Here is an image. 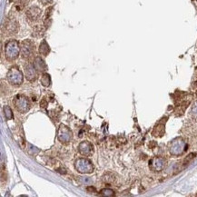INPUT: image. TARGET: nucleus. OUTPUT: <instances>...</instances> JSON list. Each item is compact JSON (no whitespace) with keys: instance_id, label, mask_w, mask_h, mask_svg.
I'll return each mask as SVG.
<instances>
[{"instance_id":"1","label":"nucleus","mask_w":197,"mask_h":197,"mask_svg":"<svg viewBox=\"0 0 197 197\" xmlns=\"http://www.w3.org/2000/svg\"><path fill=\"white\" fill-rule=\"evenodd\" d=\"M19 45L16 41H9L5 45V55L9 60H14L18 56Z\"/></svg>"},{"instance_id":"6","label":"nucleus","mask_w":197,"mask_h":197,"mask_svg":"<svg viewBox=\"0 0 197 197\" xmlns=\"http://www.w3.org/2000/svg\"><path fill=\"white\" fill-rule=\"evenodd\" d=\"M151 168H153L155 171H160L163 168L164 166V160L163 158L156 157L154 158L151 161Z\"/></svg>"},{"instance_id":"13","label":"nucleus","mask_w":197,"mask_h":197,"mask_svg":"<svg viewBox=\"0 0 197 197\" xmlns=\"http://www.w3.org/2000/svg\"><path fill=\"white\" fill-rule=\"evenodd\" d=\"M101 194L104 195H114V192L111 191V190H102L101 191Z\"/></svg>"},{"instance_id":"9","label":"nucleus","mask_w":197,"mask_h":197,"mask_svg":"<svg viewBox=\"0 0 197 197\" xmlns=\"http://www.w3.org/2000/svg\"><path fill=\"white\" fill-rule=\"evenodd\" d=\"M34 66H35L38 70H39V71H44V70H45V62H44L40 57H37V58L35 59Z\"/></svg>"},{"instance_id":"5","label":"nucleus","mask_w":197,"mask_h":197,"mask_svg":"<svg viewBox=\"0 0 197 197\" xmlns=\"http://www.w3.org/2000/svg\"><path fill=\"white\" fill-rule=\"evenodd\" d=\"M25 72H26V76H27V78L28 80H35L37 78V72L35 70V67L30 65V64H27L25 66Z\"/></svg>"},{"instance_id":"14","label":"nucleus","mask_w":197,"mask_h":197,"mask_svg":"<svg viewBox=\"0 0 197 197\" xmlns=\"http://www.w3.org/2000/svg\"><path fill=\"white\" fill-rule=\"evenodd\" d=\"M40 2H42L44 5H45V4H47L48 2H51V0H40Z\"/></svg>"},{"instance_id":"8","label":"nucleus","mask_w":197,"mask_h":197,"mask_svg":"<svg viewBox=\"0 0 197 197\" xmlns=\"http://www.w3.org/2000/svg\"><path fill=\"white\" fill-rule=\"evenodd\" d=\"M184 142H182L181 140H179L178 142L174 141V143L173 144V146L171 147V153L173 155H175L176 153V150L178 151V155H181L183 153V151L184 150Z\"/></svg>"},{"instance_id":"11","label":"nucleus","mask_w":197,"mask_h":197,"mask_svg":"<svg viewBox=\"0 0 197 197\" xmlns=\"http://www.w3.org/2000/svg\"><path fill=\"white\" fill-rule=\"evenodd\" d=\"M195 156H196V154H195V153H192V154H190L184 160V166H185V165L189 164V163H191V162H192V160L195 157Z\"/></svg>"},{"instance_id":"3","label":"nucleus","mask_w":197,"mask_h":197,"mask_svg":"<svg viewBox=\"0 0 197 197\" xmlns=\"http://www.w3.org/2000/svg\"><path fill=\"white\" fill-rule=\"evenodd\" d=\"M35 51V45L32 44L31 41L29 40H25L22 43V46H21V53H22V56L24 58H28L32 56L33 52Z\"/></svg>"},{"instance_id":"7","label":"nucleus","mask_w":197,"mask_h":197,"mask_svg":"<svg viewBox=\"0 0 197 197\" xmlns=\"http://www.w3.org/2000/svg\"><path fill=\"white\" fill-rule=\"evenodd\" d=\"M16 108H17V110H20V111H22V112L27 111V110L29 109V103H28V101H27L25 97H22V98L17 99V102H16Z\"/></svg>"},{"instance_id":"4","label":"nucleus","mask_w":197,"mask_h":197,"mask_svg":"<svg viewBox=\"0 0 197 197\" xmlns=\"http://www.w3.org/2000/svg\"><path fill=\"white\" fill-rule=\"evenodd\" d=\"M41 16V10L38 6H32L27 11V16L30 21L38 20Z\"/></svg>"},{"instance_id":"2","label":"nucleus","mask_w":197,"mask_h":197,"mask_svg":"<svg viewBox=\"0 0 197 197\" xmlns=\"http://www.w3.org/2000/svg\"><path fill=\"white\" fill-rule=\"evenodd\" d=\"M7 79L13 84H20L22 83L23 77L21 72L16 67H12L8 72Z\"/></svg>"},{"instance_id":"12","label":"nucleus","mask_w":197,"mask_h":197,"mask_svg":"<svg viewBox=\"0 0 197 197\" xmlns=\"http://www.w3.org/2000/svg\"><path fill=\"white\" fill-rule=\"evenodd\" d=\"M41 81H42V84H44V85H45V86H48L50 84V77H49V76L47 75V74H45L43 77H42V79H41Z\"/></svg>"},{"instance_id":"10","label":"nucleus","mask_w":197,"mask_h":197,"mask_svg":"<svg viewBox=\"0 0 197 197\" xmlns=\"http://www.w3.org/2000/svg\"><path fill=\"white\" fill-rule=\"evenodd\" d=\"M40 54L44 55V56H47V54L49 53V46L46 45L45 41H44L41 45H40L39 48Z\"/></svg>"}]
</instances>
